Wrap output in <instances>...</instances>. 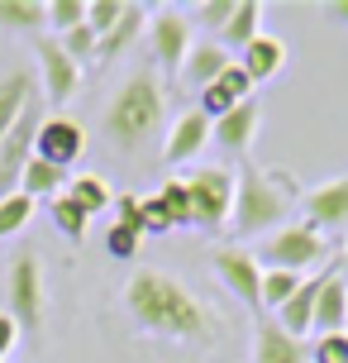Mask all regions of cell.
<instances>
[{"instance_id":"obj_1","label":"cell","mask_w":348,"mask_h":363,"mask_svg":"<svg viewBox=\"0 0 348 363\" xmlns=\"http://www.w3.org/2000/svg\"><path fill=\"white\" fill-rule=\"evenodd\" d=\"M124 311L134 315V325H144L148 335L163 340H210L215 335V315L191 296V287H182L172 272L139 268L124 282Z\"/></svg>"},{"instance_id":"obj_2","label":"cell","mask_w":348,"mask_h":363,"mask_svg":"<svg viewBox=\"0 0 348 363\" xmlns=\"http://www.w3.org/2000/svg\"><path fill=\"white\" fill-rule=\"evenodd\" d=\"M167 115V91L158 82V72H134L124 86L115 91V101L105 106V139H110L120 153H139V148L163 129Z\"/></svg>"},{"instance_id":"obj_3","label":"cell","mask_w":348,"mask_h":363,"mask_svg":"<svg viewBox=\"0 0 348 363\" xmlns=\"http://www.w3.org/2000/svg\"><path fill=\"white\" fill-rule=\"evenodd\" d=\"M238 177V191H234V225L238 235H267V230H282V220L291 216L296 196H301V186H296L291 172H282V167H257V163H243Z\"/></svg>"},{"instance_id":"obj_4","label":"cell","mask_w":348,"mask_h":363,"mask_svg":"<svg viewBox=\"0 0 348 363\" xmlns=\"http://www.w3.org/2000/svg\"><path fill=\"white\" fill-rule=\"evenodd\" d=\"M234 191L238 177L229 167H201L186 177V196H191V225L201 230H224L234 220Z\"/></svg>"},{"instance_id":"obj_5","label":"cell","mask_w":348,"mask_h":363,"mask_svg":"<svg viewBox=\"0 0 348 363\" xmlns=\"http://www.w3.org/2000/svg\"><path fill=\"white\" fill-rule=\"evenodd\" d=\"M325 254H330V244H325V235L311 230V225H282V230L262 244V263H267V268H282V272L315 268Z\"/></svg>"},{"instance_id":"obj_6","label":"cell","mask_w":348,"mask_h":363,"mask_svg":"<svg viewBox=\"0 0 348 363\" xmlns=\"http://www.w3.org/2000/svg\"><path fill=\"white\" fill-rule=\"evenodd\" d=\"M5 315L29 335H38V325H43V268L34 254H19L10 263V311Z\"/></svg>"},{"instance_id":"obj_7","label":"cell","mask_w":348,"mask_h":363,"mask_svg":"<svg viewBox=\"0 0 348 363\" xmlns=\"http://www.w3.org/2000/svg\"><path fill=\"white\" fill-rule=\"evenodd\" d=\"M38 125H43V110L38 101H29V110L15 120V129L0 139V196L19 191V177H24V163L34 158V139H38Z\"/></svg>"},{"instance_id":"obj_8","label":"cell","mask_w":348,"mask_h":363,"mask_svg":"<svg viewBox=\"0 0 348 363\" xmlns=\"http://www.w3.org/2000/svg\"><path fill=\"white\" fill-rule=\"evenodd\" d=\"M148 48H153V62L167 67V72H182L186 53H191V19L182 10H158L148 19Z\"/></svg>"},{"instance_id":"obj_9","label":"cell","mask_w":348,"mask_h":363,"mask_svg":"<svg viewBox=\"0 0 348 363\" xmlns=\"http://www.w3.org/2000/svg\"><path fill=\"white\" fill-rule=\"evenodd\" d=\"M81 153H86V129L76 125V120H67V115H43L38 139H34V158H43V163L67 172Z\"/></svg>"},{"instance_id":"obj_10","label":"cell","mask_w":348,"mask_h":363,"mask_svg":"<svg viewBox=\"0 0 348 363\" xmlns=\"http://www.w3.org/2000/svg\"><path fill=\"white\" fill-rule=\"evenodd\" d=\"M301 216H306V225L320 230V235L348 225V172L334 177V182H320L311 191H301Z\"/></svg>"},{"instance_id":"obj_11","label":"cell","mask_w":348,"mask_h":363,"mask_svg":"<svg viewBox=\"0 0 348 363\" xmlns=\"http://www.w3.org/2000/svg\"><path fill=\"white\" fill-rule=\"evenodd\" d=\"M215 272L220 282L234 291L243 306H262V263L248 249H220L215 254Z\"/></svg>"},{"instance_id":"obj_12","label":"cell","mask_w":348,"mask_h":363,"mask_svg":"<svg viewBox=\"0 0 348 363\" xmlns=\"http://www.w3.org/2000/svg\"><path fill=\"white\" fill-rule=\"evenodd\" d=\"M38 67H43V91H48V101L62 106V101H72L76 86H81V62L62 53V43L57 38H38Z\"/></svg>"},{"instance_id":"obj_13","label":"cell","mask_w":348,"mask_h":363,"mask_svg":"<svg viewBox=\"0 0 348 363\" xmlns=\"http://www.w3.org/2000/svg\"><path fill=\"white\" fill-rule=\"evenodd\" d=\"M210 139H215V125L205 120L201 110H186V115H177L172 129H167L163 158H167V163H191V158H201V153H205Z\"/></svg>"},{"instance_id":"obj_14","label":"cell","mask_w":348,"mask_h":363,"mask_svg":"<svg viewBox=\"0 0 348 363\" xmlns=\"http://www.w3.org/2000/svg\"><path fill=\"white\" fill-rule=\"evenodd\" d=\"M344 320H348V282L339 272H325L320 291H315V330L320 335H339Z\"/></svg>"},{"instance_id":"obj_15","label":"cell","mask_w":348,"mask_h":363,"mask_svg":"<svg viewBox=\"0 0 348 363\" xmlns=\"http://www.w3.org/2000/svg\"><path fill=\"white\" fill-rule=\"evenodd\" d=\"M253 363H311L306 345L291 340L277 320H257V340H253Z\"/></svg>"},{"instance_id":"obj_16","label":"cell","mask_w":348,"mask_h":363,"mask_svg":"<svg viewBox=\"0 0 348 363\" xmlns=\"http://www.w3.org/2000/svg\"><path fill=\"white\" fill-rule=\"evenodd\" d=\"M257 120H262L257 101L234 106L224 120H215V144H220L224 153H248V144H253V134H257Z\"/></svg>"},{"instance_id":"obj_17","label":"cell","mask_w":348,"mask_h":363,"mask_svg":"<svg viewBox=\"0 0 348 363\" xmlns=\"http://www.w3.org/2000/svg\"><path fill=\"white\" fill-rule=\"evenodd\" d=\"M234 62L248 72V82H267V77H277L282 67H286V43L272 38V34H257L253 43L234 57Z\"/></svg>"},{"instance_id":"obj_18","label":"cell","mask_w":348,"mask_h":363,"mask_svg":"<svg viewBox=\"0 0 348 363\" xmlns=\"http://www.w3.org/2000/svg\"><path fill=\"white\" fill-rule=\"evenodd\" d=\"M229 62H234V57L224 53L220 43H191V53H186V62H182V77L196 91H205L210 82H220V72L229 67Z\"/></svg>"},{"instance_id":"obj_19","label":"cell","mask_w":348,"mask_h":363,"mask_svg":"<svg viewBox=\"0 0 348 363\" xmlns=\"http://www.w3.org/2000/svg\"><path fill=\"white\" fill-rule=\"evenodd\" d=\"M315 291H320V277L301 282V287H296V296L277 311V325L286 330L291 340H301V335H311V330H315Z\"/></svg>"},{"instance_id":"obj_20","label":"cell","mask_w":348,"mask_h":363,"mask_svg":"<svg viewBox=\"0 0 348 363\" xmlns=\"http://www.w3.org/2000/svg\"><path fill=\"white\" fill-rule=\"evenodd\" d=\"M257 24H262V5H257V0H238V10L229 15V24L220 29V48H224V53H243V48L262 34Z\"/></svg>"},{"instance_id":"obj_21","label":"cell","mask_w":348,"mask_h":363,"mask_svg":"<svg viewBox=\"0 0 348 363\" xmlns=\"http://www.w3.org/2000/svg\"><path fill=\"white\" fill-rule=\"evenodd\" d=\"M29 101H34V82H29V72L0 77V139L15 129V120L29 110Z\"/></svg>"},{"instance_id":"obj_22","label":"cell","mask_w":348,"mask_h":363,"mask_svg":"<svg viewBox=\"0 0 348 363\" xmlns=\"http://www.w3.org/2000/svg\"><path fill=\"white\" fill-rule=\"evenodd\" d=\"M148 29V10L144 5H124V15H120V24H115L110 34H100V48H95V57L100 62H110V57H120L134 43V38Z\"/></svg>"},{"instance_id":"obj_23","label":"cell","mask_w":348,"mask_h":363,"mask_svg":"<svg viewBox=\"0 0 348 363\" xmlns=\"http://www.w3.org/2000/svg\"><path fill=\"white\" fill-rule=\"evenodd\" d=\"M62 177H67L62 167L43 163V158H29V163H24V177H19V191L29 201H38V196L53 201V196H62Z\"/></svg>"},{"instance_id":"obj_24","label":"cell","mask_w":348,"mask_h":363,"mask_svg":"<svg viewBox=\"0 0 348 363\" xmlns=\"http://www.w3.org/2000/svg\"><path fill=\"white\" fill-rule=\"evenodd\" d=\"M67 196L86 211V216H95V211H110V186L95 177V172H81V177H72V186H67Z\"/></svg>"},{"instance_id":"obj_25","label":"cell","mask_w":348,"mask_h":363,"mask_svg":"<svg viewBox=\"0 0 348 363\" xmlns=\"http://www.w3.org/2000/svg\"><path fill=\"white\" fill-rule=\"evenodd\" d=\"M48 24V5L38 0H0V29H38Z\"/></svg>"},{"instance_id":"obj_26","label":"cell","mask_w":348,"mask_h":363,"mask_svg":"<svg viewBox=\"0 0 348 363\" xmlns=\"http://www.w3.org/2000/svg\"><path fill=\"white\" fill-rule=\"evenodd\" d=\"M301 287V272H282V268H262V306L282 311Z\"/></svg>"},{"instance_id":"obj_27","label":"cell","mask_w":348,"mask_h":363,"mask_svg":"<svg viewBox=\"0 0 348 363\" xmlns=\"http://www.w3.org/2000/svg\"><path fill=\"white\" fill-rule=\"evenodd\" d=\"M48 216H53V225H57L67 239H81V235H86V225H91V216H86V211H81V206H76L67 191L48 201Z\"/></svg>"},{"instance_id":"obj_28","label":"cell","mask_w":348,"mask_h":363,"mask_svg":"<svg viewBox=\"0 0 348 363\" xmlns=\"http://www.w3.org/2000/svg\"><path fill=\"white\" fill-rule=\"evenodd\" d=\"M29 216H34V201L24 196V191L0 196V239L15 235V230H24V225H29Z\"/></svg>"},{"instance_id":"obj_29","label":"cell","mask_w":348,"mask_h":363,"mask_svg":"<svg viewBox=\"0 0 348 363\" xmlns=\"http://www.w3.org/2000/svg\"><path fill=\"white\" fill-rule=\"evenodd\" d=\"M158 201L167 206V220H172V230H177V225H191V196H186V182H182V177L163 182Z\"/></svg>"},{"instance_id":"obj_30","label":"cell","mask_w":348,"mask_h":363,"mask_svg":"<svg viewBox=\"0 0 348 363\" xmlns=\"http://www.w3.org/2000/svg\"><path fill=\"white\" fill-rule=\"evenodd\" d=\"M48 24L57 29V38L76 24H86V0H48Z\"/></svg>"},{"instance_id":"obj_31","label":"cell","mask_w":348,"mask_h":363,"mask_svg":"<svg viewBox=\"0 0 348 363\" xmlns=\"http://www.w3.org/2000/svg\"><path fill=\"white\" fill-rule=\"evenodd\" d=\"M57 43H62V53L72 57V62H81V57H95V48H100V38H95L91 24H76V29H67Z\"/></svg>"},{"instance_id":"obj_32","label":"cell","mask_w":348,"mask_h":363,"mask_svg":"<svg viewBox=\"0 0 348 363\" xmlns=\"http://www.w3.org/2000/svg\"><path fill=\"white\" fill-rule=\"evenodd\" d=\"M120 15H124V0H91L86 5V24L95 29V38L110 34L115 24H120Z\"/></svg>"},{"instance_id":"obj_33","label":"cell","mask_w":348,"mask_h":363,"mask_svg":"<svg viewBox=\"0 0 348 363\" xmlns=\"http://www.w3.org/2000/svg\"><path fill=\"white\" fill-rule=\"evenodd\" d=\"M234 10H238V0H205V5H196V24H205V29H215V34H220Z\"/></svg>"},{"instance_id":"obj_34","label":"cell","mask_w":348,"mask_h":363,"mask_svg":"<svg viewBox=\"0 0 348 363\" xmlns=\"http://www.w3.org/2000/svg\"><path fill=\"white\" fill-rule=\"evenodd\" d=\"M315 363H348V335L339 330V335H320V345H315L311 354Z\"/></svg>"},{"instance_id":"obj_35","label":"cell","mask_w":348,"mask_h":363,"mask_svg":"<svg viewBox=\"0 0 348 363\" xmlns=\"http://www.w3.org/2000/svg\"><path fill=\"white\" fill-rule=\"evenodd\" d=\"M105 249H110V258H134V254H139V235H134V230H124V225H110Z\"/></svg>"},{"instance_id":"obj_36","label":"cell","mask_w":348,"mask_h":363,"mask_svg":"<svg viewBox=\"0 0 348 363\" xmlns=\"http://www.w3.org/2000/svg\"><path fill=\"white\" fill-rule=\"evenodd\" d=\"M115 211H120L115 225H124V230H134V235H144V201H139V196H120V201H115Z\"/></svg>"},{"instance_id":"obj_37","label":"cell","mask_w":348,"mask_h":363,"mask_svg":"<svg viewBox=\"0 0 348 363\" xmlns=\"http://www.w3.org/2000/svg\"><path fill=\"white\" fill-rule=\"evenodd\" d=\"M172 230V220H167V206L158 196L144 201V235H167Z\"/></svg>"},{"instance_id":"obj_38","label":"cell","mask_w":348,"mask_h":363,"mask_svg":"<svg viewBox=\"0 0 348 363\" xmlns=\"http://www.w3.org/2000/svg\"><path fill=\"white\" fill-rule=\"evenodd\" d=\"M220 82H224L229 91H234L238 101H253V82H248V72H243L238 62H229V67H224V72H220Z\"/></svg>"},{"instance_id":"obj_39","label":"cell","mask_w":348,"mask_h":363,"mask_svg":"<svg viewBox=\"0 0 348 363\" xmlns=\"http://www.w3.org/2000/svg\"><path fill=\"white\" fill-rule=\"evenodd\" d=\"M15 340H19V325L10 320V315H0V363H5V354L15 349Z\"/></svg>"},{"instance_id":"obj_40","label":"cell","mask_w":348,"mask_h":363,"mask_svg":"<svg viewBox=\"0 0 348 363\" xmlns=\"http://www.w3.org/2000/svg\"><path fill=\"white\" fill-rule=\"evenodd\" d=\"M325 15L339 19V24H348V0H330V5H325Z\"/></svg>"},{"instance_id":"obj_41","label":"cell","mask_w":348,"mask_h":363,"mask_svg":"<svg viewBox=\"0 0 348 363\" xmlns=\"http://www.w3.org/2000/svg\"><path fill=\"white\" fill-rule=\"evenodd\" d=\"M344 335H348V320H344Z\"/></svg>"},{"instance_id":"obj_42","label":"cell","mask_w":348,"mask_h":363,"mask_svg":"<svg viewBox=\"0 0 348 363\" xmlns=\"http://www.w3.org/2000/svg\"><path fill=\"white\" fill-rule=\"evenodd\" d=\"M344 268H348V254H344Z\"/></svg>"}]
</instances>
